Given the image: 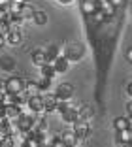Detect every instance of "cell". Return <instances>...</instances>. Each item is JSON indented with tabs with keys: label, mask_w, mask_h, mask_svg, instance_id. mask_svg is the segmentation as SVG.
<instances>
[{
	"label": "cell",
	"mask_w": 132,
	"mask_h": 147,
	"mask_svg": "<svg viewBox=\"0 0 132 147\" xmlns=\"http://www.w3.org/2000/svg\"><path fill=\"white\" fill-rule=\"evenodd\" d=\"M83 55H85V45L79 42L76 43H68L66 45V49H64V57L68 59L70 62H77L83 59Z\"/></svg>",
	"instance_id": "6da1fadb"
},
{
	"label": "cell",
	"mask_w": 132,
	"mask_h": 147,
	"mask_svg": "<svg viewBox=\"0 0 132 147\" xmlns=\"http://www.w3.org/2000/svg\"><path fill=\"white\" fill-rule=\"evenodd\" d=\"M4 89L12 94H17V92H23L25 91V81L21 78H8L4 81Z\"/></svg>",
	"instance_id": "7a4b0ae2"
},
{
	"label": "cell",
	"mask_w": 132,
	"mask_h": 147,
	"mask_svg": "<svg viewBox=\"0 0 132 147\" xmlns=\"http://www.w3.org/2000/svg\"><path fill=\"white\" fill-rule=\"evenodd\" d=\"M79 8H81V13L85 17H93L94 13H96V9L100 8V2H96V0H81Z\"/></svg>",
	"instance_id": "3957f363"
},
{
	"label": "cell",
	"mask_w": 132,
	"mask_h": 147,
	"mask_svg": "<svg viewBox=\"0 0 132 147\" xmlns=\"http://www.w3.org/2000/svg\"><path fill=\"white\" fill-rule=\"evenodd\" d=\"M34 115H36V113H21V115H19V119H17L15 123L19 125L21 132H25V130H30L32 126H34Z\"/></svg>",
	"instance_id": "277c9868"
},
{
	"label": "cell",
	"mask_w": 132,
	"mask_h": 147,
	"mask_svg": "<svg viewBox=\"0 0 132 147\" xmlns=\"http://www.w3.org/2000/svg\"><path fill=\"white\" fill-rule=\"evenodd\" d=\"M55 94L59 96V100H70L74 96V85L72 83H60V85L57 87Z\"/></svg>",
	"instance_id": "5b68a950"
},
{
	"label": "cell",
	"mask_w": 132,
	"mask_h": 147,
	"mask_svg": "<svg viewBox=\"0 0 132 147\" xmlns=\"http://www.w3.org/2000/svg\"><path fill=\"white\" fill-rule=\"evenodd\" d=\"M30 59H32V64H36L38 68H42L43 64H47V62H49V59H47L45 49H43V47L34 49V51H32V55H30Z\"/></svg>",
	"instance_id": "8992f818"
},
{
	"label": "cell",
	"mask_w": 132,
	"mask_h": 147,
	"mask_svg": "<svg viewBox=\"0 0 132 147\" xmlns=\"http://www.w3.org/2000/svg\"><path fill=\"white\" fill-rule=\"evenodd\" d=\"M60 138H62L64 143H66V147H76L77 143H79V136H77V132L74 128L64 130L62 134H60Z\"/></svg>",
	"instance_id": "52a82bcc"
},
{
	"label": "cell",
	"mask_w": 132,
	"mask_h": 147,
	"mask_svg": "<svg viewBox=\"0 0 132 147\" xmlns=\"http://www.w3.org/2000/svg\"><path fill=\"white\" fill-rule=\"evenodd\" d=\"M28 108L32 109L34 113H47L45 111V106H43V96L42 94L30 96V98H28Z\"/></svg>",
	"instance_id": "ba28073f"
},
{
	"label": "cell",
	"mask_w": 132,
	"mask_h": 147,
	"mask_svg": "<svg viewBox=\"0 0 132 147\" xmlns=\"http://www.w3.org/2000/svg\"><path fill=\"white\" fill-rule=\"evenodd\" d=\"M43 96V106H45V111H57V106H59V96L55 92H45Z\"/></svg>",
	"instance_id": "9c48e42d"
},
{
	"label": "cell",
	"mask_w": 132,
	"mask_h": 147,
	"mask_svg": "<svg viewBox=\"0 0 132 147\" xmlns=\"http://www.w3.org/2000/svg\"><path fill=\"white\" fill-rule=\"evenodd\" d=\"M74 130L77 132V136H79V142H87L91 136V126L87 125L85 121H79L74 125Z\"/></svg>",
	"instance_id": "30bf717a"
},
{
	"label": "cell",
	"mask_w": 132,
	"mask_h": 147,
	"mask_svg": "<svg viewBox=\"0 0 132 147\" xmlns=\"http://www.w3.org/2000/svg\"><path fill=\"white\" fill-rule=\"evenodd\" d=\"M60 117H62V121L68 123V125H76V123L81 121V119H79V111H77V108H74V106L68 109V111H64Z\"/></svg>",
	"instance_id": "8fae6325"
},
{
	"label": "cell",
	"mask_w": 132,
	"mask_h": 147,
	"mask_svg": "<svg viewBox=\"0 0 132 147\" xmlns=\"http://www.w3.org/2000/svg\"><path fill=\"white\" fill-rule=\"evenodd\" d=\"M4 113H6V117H8L9 121H17L19 115L23 113V109H21V106H17V104H9V106H4Z\"/></svg>",
	"instance_id": "7c38bea8"
},
{
	"label": "cell",
	"mask_w": 132,
	"mask_h": 147,
	"mask_svg": "<svg viewBox=\"0 0 132 147\" xmlns=\"http://www.w3.org/2000/svg\"><path fill=\"white\" fill-rule=\"evenodd\" d=\"M6 40H8L9 45H19V43H21V40H23L21 32H19V26L12 25V30H9V34L6 36Z\"/></svg>",
	"instance_id": "4fadbf2b"
},
{
	"label": "cell",
	"mask_w": 132,
	"mask_h": 147,
	"mask_svg": "<svg viewBox=\"0 0 132 147\" xmlns=\"http://www.w3.org/2000/svg\"><path fill=\"white\" fill-rule=\"evenodd\" d=\"M53 66H55L57 74H66V72H68V68H70V61H68L64 55H60L59 59L53 62Z\"/></svg>",
	"instance_id": "5bb4252c"
},
{
	"label": "cell",
	"mask_w": 132,
	"mask_h": 147,
	"mask_svg": "<svg viewBox=\"0 0 132 147\" xmlns=\"http://www.w3.org/2000/svg\"><path fill=\"white\" fill-rule=\"evenodd\" d=\"M25 91L28 96H36V94H42V89H40V81H25Z\"/></svg>",
	"instance_id": "9a60e30c"
},
{
	"label": "cell",
	"mask_w": 132,
	"mask_h": 147,
	"mask_svg": "<svg viewBox=\"0 0 132 147\" xmlns=\"http://www.w3.org/2000/svg\"><path fill=\"white\" fill-rule=\"evenodd\" d=\"M40 76L42 78H45V79H53L57 76V70H55V66H53V62H47V64H43L42 68H40Z\"/></svg>",
	"instance_id": "2e32d148"
},
{
	"label": "cell",
	"mask_w": 132,
	"mask_h": 147,
	"mask_svg": "<svg viewBox=\"0 0 132 147\" xmlns=\"http://www.w3.org/2000/svg\"><path fill=\"white\" fill-rule=\"evenodd\" d=\"M115 142L121 143V145H125V143H130V142H132V130H130V128L119 130V132H117V138H115Z\"/></svg>",
	"instance_id": "e0dca14e"
},
{
	"label": "cell",
	"mask_w": 132,
	"mask_h": 147,
	"mask_svg": "<svg viewBox=\"0 0 132 147\" xmlns=\"http://www.w3.org/2000/svg\"><path fill=\"white\" fill-rule=\"evenodd\" d=\"M0 68L4 70V72H13V68H15V61H13V57H9V55L0 57Z\"/></svg>",
	"instance_id": "ac0fdd59"
},
{
	"label": "cell",
	"mask_w": 132,
	"mask_h": 147,
	"mask_svg": "<svg viewBox=\"0 0 132 147\" xmlns=\"http://www.w3.org/2000/svg\"><path fill=\"white\" fill-rule=\"evenodd\" d=\"M77 111H79V119L81 121H89L91 117H93V108H91L89 104H81L79 108H77Z\"/></svg>",
	"instance_id": "d6986e66"
},
{
	"label": "cell",
	"mask_w": 132,
	"mask_h": 147,
	"mask_svg": "<svg viewBox=\"0 0 132 147\" xmlns=\"http://www.w3.org/2000/svg\"><path fill=\"white\" fill-rule=\"evenodd\" d=\"M45 49V55H47V59H49V62H55L57 59H59V47L57 45H47V47H43Z\"/></svg>",
	"instance_id": "ffe728a7"
},
{
	"label": "cell",
	"mask_w": 132,
	"mask_h": 147,
	"mask_svg": "<svg viewBox=\"0 0 132 147\" xmlns=\"http://www.w3.org/2000/svg\"><path fill=\"white\" fill-rule=\"evenodd\" d=\"M100 8L104 9V13H106L108 17H113V15H115V9H117V6L111 4L110 0H104V2H100Z\"/></svg>",
	"instance_id": "44dd1931"
},
{
	"label": "cell",
	"mask_w": 132,
	"mask_h": 147,
	"mask_svg": "<svg viewBox=\"0 0 132 147\" xmlns=\"http://www.w3.org/2000/svg\"><path fill=\"white\" fill-rule=\"evenodd\" d=\"M34 13H36V9L32 8V6L28 4V2H26V4H23V8H21V17L25 19H34Z\"/></svg>",
	"instance_id": "7402d4cb"
},
{
	"label": "cell",
	"mask_w": 132,
	"mask_h": 147,
	"mask_svg": "<svg viewBox=\"0 0 132 147\" xmlns=\"http://www.w3.org/2000/svg\"><path fill=\"white\" fill-rule=\"evenodd\" d=\"M113 126H115V130H117V132H119V130L128 128V117H115Z\"/></svg>",
	"instance_id": "603a6c76"
},
{
	"label": "cell",
	"mask_w": 132,
	"mask_h": 147,
	"mask_svg": "<svg viewBox=\"0 0 132 147\" xmlns=\"http://www.w3.org/2000/svg\"><path fill=\"white\" fill-rule=\"evenodd\" d=\"M32 21H34L38 26H43V25L47 23V13H45V11H36V13H34V19H32Z\"/></svg>",
	"instance_id": "cb8c5ba5"
},
{
	"label": "cell",
	"mask_w": 132,
	"mask_h": 147,
	"mask_svg": "<svg viewBox=\"0 0 132 147\" xmlns=\"http://www.w3.org/2000/svg\"><path fill=\"white\" fill-rule=\"evenodd\" d=\"M93 17H94V21H96V23H104V21H110V17H108L106 13H104V9H102V8H98V9H96V13H94Z\"/></svg>",
	"instance_id": "d4e9b609"
},
{
	"label": "cell",
	"mask_w": 132,
	"mask_h": 147,
	"mask_svg": "<svg viewBox=\"0 0 132 147\" xmlns=\"http://www.w3.org/2000/svg\"><path fill=\"white\" fill-rule=\"evenodd\" d=\"M9 30H12V23L8 21V19H4V21H0V34L8 36Z\"/></svg>",
	"instance_id": "484cf974"
},
{
	"label": "cell",
	"mask_w": 132,
	"mask_h": 147,
	"mask_svg": "<svg viewBox=\"0 0 132 147\" xmlns=\"http://www.w3.org/2000/svg\"><path fill=\"white\" fill-rule=\"evenodd\" d=\"M72 108V106H70V100H59V106H57V111L60 113V115H62L64 111H68V109Z\"/></svg>",
	"instance_id": "4316f807"
},
{
	"label": "cell",
	"mask_w": 132,
	"mask_h": 147,
	"mask_svg": "<svg viewBox=\"0 0 132 147\" xmlns=\"http://www.w3.org/2000/svg\"><path fill=\"white\" fill-rule=\"evenodd\" d=\"M51 81H53V79H45V78L40 79V89H42V94H43V92H47L49 89H51Z\"/></svg>",
	"instance_id": "83f0119b"
},
{
	"label": "cell",
	"mask_w": 132,
	"mask_h": 147,
	"mask_svg": "<svg viewBox=\"0 0 132 147\" xmlns=\"http://www.w3.org/2000/svg\"><path fill=\"white\" fill-rule=\"evenodd\" d=\"M51 147H66V143L62 142V138L60 136H55V140H53V145Z\"/></svg>",
	"instance_id": "f1b7e54d"
},
{
	"label": "cell",
	"mask_w": 132,
	"mask_h": 147,
	"mask_svg": "<svg viewBox=\"0 0 132 147\" xmlns=\"http://www.w3.org/2000/svg\"><path fill=\"white\" fill-rule=\"evenodd\" d=\"M8 121H9V119L6 117V113H4V111H0V126H4Z\"/></svg>",
	"instance_id": "f546056e"
},
{
	"label": "cell",
	"mask_w": 132,
	"mask_h": 147,
	"mask_svg": "<svg viewBox=\"0 0 132 147\" xmlns=\"http://www.w3.org/2000/svg\"><path fill=\"white\" fill-rule=\"evenodd\" d=\"M125 57H127V61H128V62H132V47H128V49H127Z\"/></svg>",
	"instance_id": "4dcf8cb0"
},
{
	"label": "cell",
	"mask_w": 132,
	"mask_h": 147,
	"mask_svg": "<svg viewBox=\"0 0 132 147\" xmlns=\"http://www.w3.org/2000/svg\"><path fill=\"white\" fill-rule=\"evenodd\" d=\"M110 2H111V4H115L117 8H119V6H123L125 2H127V0H110Z\"/></svg>",
	"instance_id": "1f68e13d"
},
{
	"label": "cell",
	"mask_w": 132,
	"mask_h": 147,
	"mask_svg": "<svg viewBox=\"0 0 132 147\" xmlns=\"http://www.w3.org/2000/svg\"><path fill=\"white\" fill-rule=\"evenodd\" d=\"M6 43H8V40H6V36H4V34H0V47H4Z\"/></svg>",
	"instance_id": "d6a6232c"
},
{
	"label": "cell",
	"mask_w": 132,
	"mask_h": 147,
	"mask_svg": "<svg viewBox=\"0 0 132 147\" xmlns=\"http://www.w3.org/2000/svg\"><path fill=\"white\" fill-rule=\"evenodd\" d=\"M12 0H0V8H8Z\"/></svg>",
	"instance_id": "836d02e7"
},
{
	"label": "cell",
	"mask_w": 132,
	"mask_h": 147,
	"mask_svg": "<svg viewBox=\"0 0 132 147\" xmlns=\"http://www.w3.org/2000/svg\"><path fill=\"white\" fill-rule=\"evenodd\" d=\"M19 147H30V145H28V140H23V142H21V145H19Z\"/></svg>",
	"instance_id": "e575fe53"
},
{
	"label": "cell",
	"mask_w": 132,
	"mask_h": 147,
	"mask_svg": "<svg viewBox=\"0 0 132 147\" xmlns=\"http://www.w3.org/2000/svg\"><path fill=\"white\" fill-rule=\"evenodd\" d=\"M127 109H128V113H130V115H132V100H130V102H128V104H127Z\"/></svg>",
	"instance_id": "d590c367"
},
{
	"label": "cell",
	"mask_w": 132,
	"mask_h": 147,
	"mask_svg": "<svg viewBox=\"0 0 132 147\" xmlns=\"http://www.w3.org/2000/svg\"><path fill=\"white\" fill-rule=\"evenodd\" d=\"M127 92L132 96V83H128V87H127Z\"/></svg>",
	"instance_id": "8d00e7d4"
},
{
	"label": "cell",
	"mask_w": 132,
	"mask_h": 147,
	"mask_svg": "<svg viewBox=\"0 0 132 147\" xmlns=\"http://www.w3.org/2000/svg\"><path fill=\"white\" fill-rule=\"evenodd\" d=\"M59 2H60V4H72L74 0H59Z\"/></svg>",
	"instance_id": "74e56055"
},
{
	"label": "cell",
	"mask_w": 132,
	"mask_h": 147,
	"mask_svg": "<svg viewBox=\"0 0 132 147\" xmlns=\"http://www.w3.org/2000/svg\"><path fill=\"white\" fill-rule=\"evenodd\" d=\"M128 128H130V130H132V115H130V117H128Z\"/></svg>",
	"instance_id": "f35d334b"
},
{
	"label": "cell",
	"mask_w": 132,
	"mask_h": 147,
	"mask_svg": "<svg viewBox=\"0 0 132 147\" xmlns=\"http://www.w3.org/2000/svg\"><path fill=\"white\" fill-rule=\"evenodd\" d=\"M123 147H132V142H130V143H125Z\"/></svg>",
	"instance_id": "ab89813d"
},
{
	"label": "cell",
	"mask_w": 132,
	"mask_h": 147,
	"mask_svg": "<svg viewBox=\"0 0 132 147\" xmlns=\"http://www.w3.org/2000/svg\"><path fill=\"white\" fill-rule=\"evenodd\" d=\"M98 2H104V0H98Z\"/></svg>",
	"instance_id": "60d3db41"
}]
</instances>
